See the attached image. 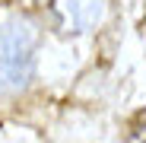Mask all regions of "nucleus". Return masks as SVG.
<instances>
[{"label": "nucleus", "instance_id": "1", "mask_svg": "<svg viewBox=\"0 0 146 143\" xmlns=\"http://www.w3.org/2000/svg\"><path fill=\"white\" fill-rule=\"evenodd\" d=\"M38 32L29 19H7L0 26V89H22L35 73Z\"/></svg>", "mask_w": 146, "mask_h": 143}, {"label": "nucleus", "instance_id": "2", "mask_svg": "<svg viewBox=\"0 0 146 143\" xmlns=\"http://www.w3.org/2000/svg\"><path fill=\"white\" fill-rule=\"evenodd\" d=\"M133 134H137V137H146V111H140V114L133 118Z\"/></svg>", "mask_w": 146, "mask_h": 143}, {"label": "nucleus", "instance_id": "3", "mask_svg": "<svg viewBox=\"0 0 146 143\" xmlns=\"http://www.w3.org/2000/svg\"><path fill=\"white\" fill-rule=\"evenodd\" d=\"M143 26H146V22H143Z\"/></svg>", "mask_w": 146, "mask_h": 143}]
</instances>
